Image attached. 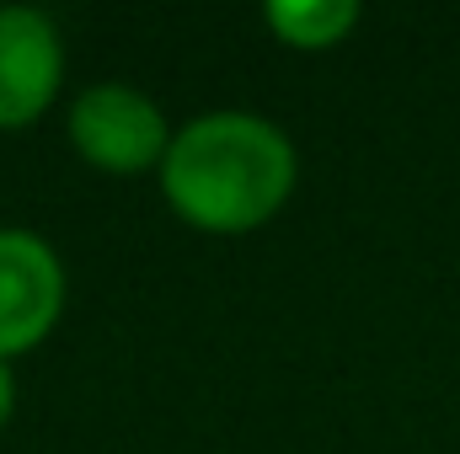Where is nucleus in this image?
<instances>
[{
    "instance_id": "1",
    "label": "nucleus",
    "mask_w": 460,
    "mask_h": 454,
    "mask_svg": "<svg viewBox=\"0 0 460 454\" xmlns=\"http://www.w3.org/2000/svg\"><path fill=\"white\" fill-rule=\"evenodd\" d=\"M300 161L279 123L257 113H204L182 123L161 161V193L193 230L246 235L295 193Z\"/></svg>"
},
{
    "instance_id": "2",
    "label": "nucleus",
    "mask_w": 460,
    "mask_h": 454,
    "mask_svg": "<svg viewBox=\"0 0 460 454\" xmlns=\"http://www.w3.org/2000/svg\"><path fill=\"white\" fill-rule=\"evenodd\" d=\"M172 134L177 128H166V113L139 86H123V81L86 86L70 108V144L81 150V161L113 177L161 171Z\"/></svg>"
},
{
    "instance_id": "3",
    "label": "nucleus",
    "mask_w": 460,
    "mask_h": 454,
    "mask_svg": "<svg viewBox=\"0 0 460 454\" xmlns=\"http://www.w3.org/2000/svg\"><path fill=\"white\" fill-rule=\"evenodd\" d=\"M65 310V267L32 230H0V358L32 353Z\"/></svg>"
},
{
    "instance_id": "4",
    "label": "nucleus",
    "mask_w": 460,
    "mask_h": 454,
    "mask_svg": "<svg viewBox=\"0 0 460 454\" xmlns=\"http://www.w3.org/2000/svg\"><path fill=\"white\" fill-rule=\"evenodd\" d=\"M65 81L59 27L32 5H0V128H27L49 113Z\"/></svg>"
},
{
    "instance_id": "5",
    "label": "nucleus",
    "mask_w": 460,
    "mask_h": 454,
    "mask_svg": "<svg viewBox=\"0 0 460 454\" xmlns=\"http://www.w3.org/2000/svg\"><path fill=\"white\" fill-rule=\"evenodd\" d=\"M262 16H268L273 38L289 48H338L358 27L353 0H273Z\"/></svg>"
},
{
    "instance_id": "6",
    "label": "nucleus",
    "mask_w": 460,
    "mask_h": 454,
    "mask_svg": "<svg viewBox=\"0 0 460 454\" xmlns=\"http://www.w3.org/2000/svg\"><path fill=\"white\" fill-rule=\"evenodd\" d=\"M11 412H16V380H11V363L0 358V428L11 423Z\"/></svg>"
}]
</instances>
